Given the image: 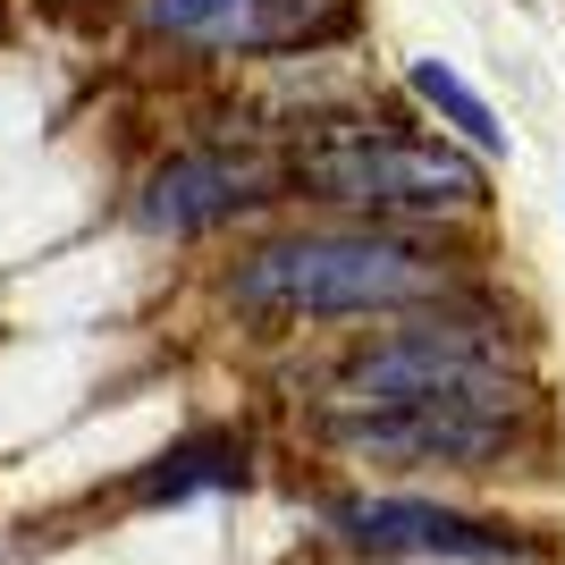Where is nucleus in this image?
<instances>
[{
    "label": "nucleus",
    "mask_w": 565,
    "mask_h": 565,
    "mask_svg": "<svg viewBox=\"0 0 565 565\" xmlns=\"http://www.w3.org/2000/svg\"><path fill=\"white\" fill-rule=\"evenodd\" d=\"M330 523L347 548H363L380 565H532V548L515 532L430 507V498H347V507H330Z\"/></svg>",
    "instance_id": "obj_4"
},
{
    "label": "nucleus",
    "mask_w": 565,
    "mask_h": 565,
    "mask_svg": "<svg viewBox=\"0 0 565 565\" xmlns=\"http://www.w3.org/2000/svg\"><path fill=\"white\" fill-rule=\"evenodd\" d=\"M254 203H270V169L254 152H178L169 169H152L136 220L152 236H203L220 220L254 212Z\"/></svg>",
    "instance_id": "obj_6"
},
{
    "label": "nucleus",
    "mask_w": 565,
    "mask_h": 565,
    "mask_svg": "<svg viewBox=\"0 0 565 565\" xmlns=\"http://www.w3.org/2000/svg\"><path fill=\"white\" fill-rule=\"evenodd\" d=\"M507 372V347L472 321H423L363 347L338 380V405H397V397H430V388H465V380Z\"/></svg>",
    "instance_id": "obj_5"
},
{
    "label": "nucleus",
    "mask_w": 565,
    "mask_h": 565,
    "mask_svg": "<svg viewBox=\"0 0 565 565\" xmlns=\"http://www.w3.org/2000/svg\"><path fill=\"white\" fill-rule=\"evenodd\" d=\"M287 178L321 203L380 212V220H439V212H481L490 203L481 161L430 136H330V143H305Z\"/></svg>",
    "instance_id": "obj_2"
},
{
    "label": "nucleus",
    "mask_w": 565,
    "mask_h": 565,
    "mask_svg": "<svg viewBox=\"0 0 565 565\" xmlns=\"http://www.w3.org/2000/svg\"><path fill=\"white\" fill-rule=\"evenodd\" d=\"M245 0H143V25H161V34H220Z\"/></svg>",
    "instance_id": "obj_10"
},
{
    "label": "nucleus",
    "mask_w": 565,
    "mask_h": 565,
    "mask_svg": "<svg viewBox=\"0 0 565 565\" xmlns=\"http://www.w3.org/2000/svg\"><path fill=\"white\" fill-rule=\"evenodd\" d=\"M347 25H354V0H245L220 34H236L254 51H296V43H330Z\"/></svg>",
    "instance_id": "obj_8"
},
{
    "label": "nucleus",
    "mask_w": 565,
    "mask_h": 565,
    "mask_svg": "<svg viewBox=\"0 0 565 565\" xmlns=\"http://www.w3.org/2000/svg\"><path fill=\"white\" fill-rule=\"evenodd\" d=\"M330 439L363 465H439V472H481L515 439V388L507 372L465 380V388H430L397 405H338Z\"/></svg>",
    "instance_id": "obj_3"
},
{
    "label": "nucleus",
    "mask_w": 565,
    "mask_h": 565,
    "mask_svg": "<svg viewBox=\"0 0 565 565\" xmlns=\"http://www.w3.org/2000/svg\"><path fill=\"white\" fill-rule=\"evenodd\" d=\"M448 287V262L380 228H312L279 236L228 270L236 312H279V321H338V312H397Z\"/></svg>",
    "instance_id": "obj_1"
},
{
    "label": "nucleus",
    "mask_w": 565,
    "mask_h": 565,
    "mask_svg": "<svg viewBox=\"0 0 565 565\" xmlns=\"http://www.w3.org/2000/svg\"><path fill=\"white\" fill-rule=\"evenodd\" d=\"M405 85H414V94H423L430 110L448 118V127L472 143V152H507V127H498V110H490L481 94H472V85L448 68V60H414V68H405Z\"/></svg>",
    "instance_id": "obj_9"
},
{
    "label": "nucleus",
    "mask_w": 565,
    "mask_h": 565,
    "mask_svg": "<svg viewBox=\"0 0 565 565\" xmlns=\"http://www.w3.org/2000/svg\"><path fill=\"white\" fill-rule=\"evenodd\" d=\"M236 481H245V448H236L228 430H203V439H178L169 456H152L136 472V498L143 507H178L194 490H236Z\"/></svg>",
    "instance_id": "obj_7"
}]
</instances>
